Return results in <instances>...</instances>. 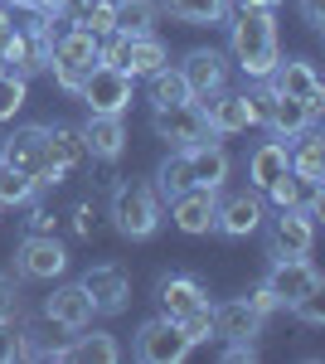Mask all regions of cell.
Instances as JSON below:
<instances>
[{
  "label": "cell",
  "instance_id": "484cf974",
  "mask_svg": "<svg viewBox=\"0 0 325 364\" xmlns=\"http://www.w3.org/2000/svg\"><path fill=\"white\" fill-rule=\"evenodd\" d=\"M112 29H122V34H151L156 29V5L151 0H112Z\"/></svg>",
  "mask_w": 325,
  "mask_h": 364
},
{
  "label": "cell",
  "instance_id": "4dcf8cb0",
  "mask_svg": "<svg viewBox=\"0 0 325 364\" xmlns=\"http://www.w3.org/2000/svg\"><path fill=\"white\" fill-rule=\"evenodd\" d=\"M20 107H25V73L0 63V122H10Z\"/></svg>",
  "mask_w": 325,
  "mask_h": 364
},
{
  "label": "cell",
  "instance_id": "ab89813d",
  "mask_svg": "<svg viewBox=\"0 0 325 364\" xmlns=\"http://www.w3.org/2000/svg\"><path fill=\"white\" fill-rule=\"evenodd\" d=\"M73 228H78L82 238H87V233H92V209H87V204H82V209H78V219H73Z\"/></svg>",
  "mask_w": 325,
  "mask_h": 364
},
{
  "label": "cell",
  "instance_id": "5b68a950",
  "mask_svg": "<svg viewBox=\"0 0 325 364\" xmlns=\"http://www.w3.org/2000/svg\"><path fill=\"white\" fill-rule=\"evenodd\" d=\"M272 291V301L277 306H297V301H306V296H321V272H316V262H306V257H277V267L267 272V282H262Z\"/></svg>",
  "mask_w": 325,
  "mask_h": 364
},
{
  "label": "cell",
  "instance_id": "60d3db41",
  "mask_svg": "<svg viewBox=\"0 0 325 364\" xmlns=\"http://www.w3.org/2000/svg\"><path fill=\"white\" fill-rule=\"evenodd\" d=\"M34 5H39V10H49V15H63V10H68V5H78V0H34Z\"/></svg>",
  "mask_w": 325,
  "mask_h": 364
},
{
  "label": "cell",
  "instance_id": "d4e9b609",
  "mask_svg": "<svg viewBox=\"0 0 325 364\" xmlns=\"http://www.w3.org/2000/svg\"><path fill=\"white\" fill-rule=\"evenodd\" d=\"M292 175H301V180H311V185H321L325 180V136L321 132H301V146L292 151Z\"/></svg>",
  "mask_w": 325,
  "mask_h": 364
},
{
  "label": "cell",
  "instance_id": "277c9868",
  "mask_svg": "<svg viewBox=\"0 0 325 364\" xmlns=\"http://www.w3.org/2000/svg\"><path fill=\"white\" fill-rule=\"evenodd\" d=\"M151 127H156V136L170 141L175 151H185V146H199V141L214 136V132H209V122H204V107H199V97H185V102L156 107Z\"/></svg>",
  "mask_w": 325,
  "mask_h": 364
},
{
  "label": "cell",
  "instance_id": "7402d4cb",
  "mask_svg": "<svg viewBox=\"0 0 325 364\" xmlns=\"http://www.w3.org/2000/svg\"><path fill=\"white\" fill-rule=\"evenodd\" d=\"M156 291H161V311H165V321H180V316H190V311L209 306L204 287H199L194 277H165Z\"/></svg>",
  "mask_w": 325,
  "mask_h": 364
},
{
  "label": "cell",
  "instance_id": "9a60e30c",
  "mask_svg": "<svg viewBox=\"0 0 325 364\" xmlns=\"http://www.w3.org/2000/svg\"><path fill=\"white\" fill-rule=\"evenodd\" d=\"M44 146H49V170H54V180L73 175V170L87 161V141H82L78 127H44Z\"/></svg>",
  "mask_w": 325,
  "mask_h": 364
},
{
  "label": "cell",
  "instance_id": "f546056e",
  "mask_svg": "<svg viewBox=\"0 0 325 364\" xmlns=\"http://www.w3.org/2000/svg\"><path fill=\"white\" fill-rule=\"evenodd\" d=\"M34 195H39V185L29 180L25 170L0 161V204H34Z\"/></svg>",
  "mask_w": 325,
  "mask_h": 364
},
{
  "label": "cell",
  "instance_id": "83f0119b",
  "mask_svg": "<svg viewBox=\"0 0 325 364\" xmlns=\"http://www.w3.org/2000/svg\"><path fill=\"white\" fill-rule=\"evenodd\" d=\"M165 5H170V15L185 20V25H218V20L228 15V0H165Z\"/></svg>",
  "mask_w": 325,
  "mask_h": 364
},
{
  "label": "cell",
  "instance_id": "d590c367",
  "mask_svg": "<svg viewBox=\"0 0 325 364\" xmlns=\"http://www.w3.org/2000/svg\"><path fill=\"white\" fill-rule=\"evenodd\" d=\"M20 311V291H15V277H0V321H15Z\"/></svg>",
  "mask_w": 325,
  "mask_h": 364
},
{
  "label": "cell",
  "instance_id": "7c38bea8",
  "mask_svg": "<svg viewBox=\"0 0 325 364\" xmlns=\"http://www.w3.org/2000/svg\"><path fill=\"white\" fill-rule=\"evenodd\" d=\"M63 267H68V252H63V243H58L54 233H29L25 243H20V272H25V277L49 282V277H58Z\"/></svg>",
  "mask_w": 325,
  "mask_h": 364
},
{
  "label": "cell",
  "instance_id": "7a4b0ae2",
  "mask_svg": "<svg viewBox=\"0 0 325 364\" xmlns=\"http://www.w3.org/2000/svg\"><path fill=\"white\" fill-rule=\"evenodd\" d=\"M102 58H97V34H87V29L68 25L58 34L54 44H49V68H54V78L63 92H78L82 78L97 68Z\"/></svg>",
  "mask_w": 325,
  "mask_h": 364
},
{
  "label": "cell",
  "instance_id": "8992f818",
  "mask_svg": "<svg viewBox=\"0 0 325 364\" xmlns=\"http://www.w3.org/2000/svg\"><path fill=\"white\" fill-rule=\"evenodd\" d=\"M78 97L87 102V112H107V117H122L132 107V73H122V68H107V63H97L87 78H82Z\"/></svg>",
  "mask_w": 325,
  "mask_h": 364
},
{
  "label": "cell",
  "instance_id": "ba28073f",
  "mask_svg": "<svg viewBox=\"0 0 325 364\" xmlns=\"http://www.w3.org/2000/svg\"><path fill=\"white\" fill-rule=\"evenodd\" d=\"M78 287L92 296V311H97V316H122V311H127V301H132V282H127V272H122V267H112V262L87 267Z\"/></svg>",
  "mask_w": 325,
  "mask_h": 364
},
{
  "label": "cell",
  "instance_id": "ac0fdd59",
  "mask_svg": "<svg viewBox=\"0 0 325 364\" xmlns=\"http://www.w3.org/2000/svg\"><path fill=\"white\" fill-rule=\"evenodd\" d=\"M180 73H185V83H190V97H209V92H218V87L228 83L223 54H214V49H194V54H185Z\"/></svg>",
  "mask_w": 325,
  "mask_h": 364
},
{
  "label": "cell",
  "instance_id": "4fadbf2b",
  "mask_svg": "<svg viewBox=\"0 0 325 364\" xmlns=\"http://www.w3.org/2000/svg\"><path fill=\"white\" fill-rule=\"evenodd\" d=\"M185 170H190L194 190H218L228 180V151L214 146V141H199V146H185Z\"/></svg>",
  "mask_w": 325,
  "mask_h": 364
},
{
  "label": "cell",
  "instance_id": "52a82bcc",
  "mask_svg": "<svg viewBox=\"0 0 325 364\" xmlns=\"http://www.w3.org/2000/svg\"><path fill=\"white\" fill-rule=\"evenodd\" d=\"M0 161L15 170H25L34 185H58L49 170V146H44V127H20L15 136L0 146Z\"/></svg>",
  "mask_w": 325,
  "mask_h": 364
},
{
  "label": "cell",
  "instance_id": "8d00e7d4",
  "mask_svg": "<svg viewBox=\"0 0 325 364\" xmlns=\"http://www.w3.org/2000/svg\"><path fill=\"white\" fill-rule=\"evenodd\" d=\"M301 15H306V25H325V0H301Z\"/></svg>",
  "mask_w": 325,
  "mask_h": 364
},
{
  "label": "cell",
  "instance_id": "3957f363",
  "mask_svg": "<svg viewBox=\"0 0 325 364\" xmlns=\"http://www.w3.org/2000/svg\"><path fill=\"white\" fill-rule=\"evenodd\" d=\"M112 224L122 238H151L156 228H161V204L156 195L146 190V185H117V195H112Z\"/></svg>",
  "mask_w": 325,
  "mask_h": 364
},
{
  "label": "cell",
  "instance_id": "d6a6232c",
  "mask_svg": "<svg viewBox=\"0 0 325 364\" xmlns=\"http://www.w3.org/2000/svg\"><path fill=\"white\" fill-rule=\"evenodd\" d=\"M175 326H180V336L190 340V345H199V340H209V336H214V306L190 311V316H180Z\"/></svg>",
  "mask_w": 325,
  "mask_h": 364
},
{
  "label": "cell",
  "instance_id": "f1b7e54d",
  "mask_svg": "<svg viewBox=\"0 0 325 364\" xmlns=\"http://www.w3.org/2000/svg\"><path fill=\"white\" fill-rule=\"evenodd\" d=\"M151 97H156V107L185 102V97H190V83H185V73H180V68H156V73H151Z\"/></svg>",
  "mask_w": 325,
  "mask_h": 364
},
{
  "label": "cell",
  "instance_id": "9c48e42d",
  "mask_svg": "<svg viewBox=\"0 0 325 364\" xmlns=\"http://www.w3.org/2000/svg\"><path fill=\"white\" fill-rule=\"evenodd\" d=\"M194 345L185 336H180V326L175 321H146L141 331H136V360L146 364H180L185 355H190Z\"/></svg>",
  "mask_w": 325,
  "mask_h": 364
},
{
  "label": "cell",
  "instance_id": "836d02e7",
  "mask_svg": "<svg viewBox=\"0 0 325 364\" xmlns=\"http://www.w3.org/2000/svg\"><path fill=\"white\" fill-rule=\"evenodd\" d=\"M78 29H87V34H112V0H87L78 15Z\"/></svg>",
  "mask_w": 325,
  "mask_h": 364
},
{
  "label": "cell",
  "instance_id": "5bb4252c",
  "mask_svg": "<svg viewBox=\"0 0 325 364\" xmlns=\"http://www.w3.org/2000/svg\"><path fill=\"white\" fill-rule=\"evenodd\" d=\"M311 243H316L311 214H301V209H282L277 224H272V252H277V257H306Z\"/></svg>",
  "mask_w": 325,
  "mask_h": 364
},
{
  "label": "cell",
  "instance_id": "cb8c5ba5",
  "mask_svg": "<svg viewBox=\"0 0 325 364\" xmlns=\"http://www.w3.org/2000/svg\"><path fill=\"white\" fill-rule=\"evenodd\" d=\"M170 58H165V44L156 34H132L127 39V63H122V73H132V78H151L156 68H165Z\"/></svg>",
  "mask_w": 325,
  "mask_h": 364
},
{
  "label": "cell",
  "instance_id": "e575fe53",
  "mask_svg": "<svg viewBox=\"0 0 325 364\" xmlns=\"http://www.w3.org/2000/svg\"><path fill=\"white\" fill-rule=\"evenodd\" d=\"M25 355V336L15 331V321H0V364H15Z\"/></svg>",
  "mask_w": 325,
  "mask_h": 364
},
{
  "label": "cell",
  "instance_id": "8fae6325",
  "mask_svg": "<svg viewBox=\"0 0 325 364\" xmlns=\"http://www.w3.org/2000/svg\"><path fill=\"white\" fill-rule=\"evenodd\" d=\"M199 107H204V122H209V132L214 136H238L252 127V107H247V92H209V97H199Z\"/></svg>",
  "mask_w": 325,
  "mask_h": 364
},
{
  "label": "cell",
  "instance_id": "44dd1931",
  "mask_svg": "<svg viewBox=\"0 0 325 364\" xmlns=\"http://www.w3.org/2000/svg\"><path fill=\"white\" fill-rule=\"evenodd\" d=\"M214 209H218L214 190H185V195L170 199V219L185 233H209L214 228Z\"/></svg>",
  "mask_w": 325,
  "mask_h": 364
},
{
  "label": "cell",
  "instance_id": "30bf717a",
  "mask_svg": "<svg viewBox=\"0 0 325 364\" xmlns=\"http://www.w3.org/2000/svg\"><path fill=\"white\" fill-rule=\"evenodd\" d=\"M277 92H287V97H297V102H306L311 112H321L325 107V83L316 78V68L306 63V58H277V68H272V78H267Z\"/></svg>",
  "mask_w": 325,
  "mask_h": 364
},
{
  "label": "cell",
  "instance_id": "e0dca14e",
  "mask_svg": "<svg viewBox=\"0 0 325 364\" xmlns=\"http://www.w3.org/2000/svg\"><path fill=\"white\" fill-rule=\"evenodd\" d=\"M82 141H87V156H102V161H117L127 151V127L122 117H107V112H87V122L78 127Z\"/></svg>",
  "mask_w": 325,
  "mask_h": 364
},
{
  "label": "cell",
  "instance_id": "ffe728a7",
  "mask_svg": "<svg viewBox=\"0 0 325 364\" xmlns=\"http://www.w3.org/2000/svg\"><path fill=\"white\" fill-rule=\"evenodd\" d=\"M257 224H262V199L257 195H228L214 209V228L228 238H247Z\"/></svg>",
  "mask_w": 325,
  "mask_h": 364
},
{
  "label": "cell",
  "instance_id": "f35d334b",
  "mask_svg": "<svg viewBox=\"0 0 325 364\" xmlns=\"http://www.w3.org/2000/svg\"><path fill=\"white\" fill-rule=\"evenodd\" d=\"M247 301H252V306L262 311V316H267V311H277V301H272V291H267V287H257V291H252Z\"/></svg>",
  "mask_w": 325,
  "mask_h": 364
},
{
  "label": "cell",
  "instance_id": "1f68e13d",
  "mask_svg": "<svg viewBox=\"0 0 325 364\" xmlns=\"http://www.w3.org/2000/svg\"><path fill=\"white\" fill-rule=\"evenodd\" d=\"M161 190H165L170 199L185 195V190H194V185H190V170H185V151H170V156H165V166H161Z\"/></svg>",
  "mask_w": 325,
  "mask_h": 364
},
{
  "label": "cell",
  "instance_id": "6da1fadb",
  "mask_svg": "<svg viewBox=\"0 0 325 364\" xmlns=\"http://www.w3.org/2000/svg\"><path fill=\"white\" fill-rule=\"evenodd\" d=\"M228 44H233V58H238V68H243L247 78H272V68H277V25H272V10H252V5H238V15H233V25H228Z\"/></svg>",
  "mask_w": 325,
  "mask_h": 364
},
{
  "label": "cell",
  "instance_id": "74e56055",
  "mask_svg": "<svg viewBox=\"0 0 325 364\" xmlns=\"http://www.w3.org/2000/svg\"><path fill=\"white\" fill-rule=\"evenodd\" d=\"M49 228H54L49 209H34V214H29V233H49Z\"/></svg>",
  "mask_w": 325,
  "mask_h": 364
},
{
  "label": "cell",
  "instance_id": "4316f807",
  "mask_svg": "<svg viewBox=\"0 0 325 364\" xmlns=\"http://www.w3.org/2000/svg\"><path fill=\"white\" fill-rule=\"evenodd\" d=\"M63 360H78V364H117L122 360V350H117V340L107 331H92V336H82L73 350H63Z\"/></svg>",
  "mask_w": 325,
  "mask_h": 364
},
{
  "label": "cell",
  "instance_id": "603a6c76",
  "mask_svg": "<svg viewBox=\"0 0 325 364\" xmlns=\"http://www.w3.org/2000/svg\"><path fill=\"white\" fill-rule=\"evenodd\" d=\"M257 331H262V311L252 301H228L214 311V336L223 340H252Z\"/></svg>",
  "mask_w": 325,
  "mask_h": 364
},
{
  "label": "cell",
  "instance_id": "d6986e66",
  "mask_svg": "<svg viewBox=\"0 0 325 364\" xmlns=\"http://www.w3.org/2000/svg\"><path fill=\"white\" fill-rule=\"evenodd\" d=\"M44 316H49L54 326H63V331H82L97 311H92V296H87L78 282H73V287H58L54 296L44 301Z\"/></svg>",
  "mask_w": 325,
  "mask_h": 364
},
{
  "label": "cell",
  "instance_id": "2e32d148",
  "mask_svg": "<svg viewBox=\"0 0 325 364\" xmlns=\"http://www.w3.org/2000/svg\"><path fill=\"white\" fill-rule=\"evenodd\" d=\"M287 170H292V146H282V136H277V141H262V146L247 156V185L267 195L272 185L287 175Z\"/></svg>",
  "mask_w": 325,
  "mask_h": 364
}]
</instances>
